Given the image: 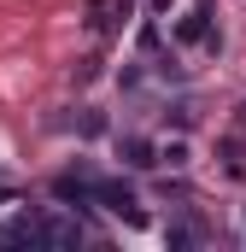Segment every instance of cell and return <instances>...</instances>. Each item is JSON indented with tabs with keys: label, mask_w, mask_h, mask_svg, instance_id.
<instances>
[{
	"label": "cell",
	"mask_w": 246,
	"mask_h": 252,
	"mask_svg": "<svg viewBox=\"0 0 246 252\" xmlns=\"http://www.w3.org/2000/svg\"><path fill=\"white\" fill-rule=\"evenodd\" d=\"M30 235H35V247H82L88 241L82 223H70V217H30Z\"/></svg>",
	"instance_id": "cell-1"
},
{
	"label": "cell",
	"mask_w": 246,
	"mask_h": 252,
	"mask_svg": "<svg viewBox=\"0 0 246 252\" xmlns=\"http://www.w3.org/2000/svg\"><path fill=\"white\" fill-rule=\"evenodd\" d=\"M94 205H106V211H118V217H141L135 188H129V182H112V176H100V182H94Z\"/></svg>",
	"instance_id": "cell-2"
},
{
	"label": "cell",
	"mask_w": 246,
	"mask_h": 252,
	"mask_svg": "<svg viewBox=\"0 0 246 252\" xmlns=\"http://www.w3.org/2000/svg\"><path fill=\"white\" fill-rule=\"evenodd\" d=\"M94 182H100L94 170H70V176L53 182V193H59L64 205H94Z\"/></svg>",
	"instance_id": "cell-3"
},
{
	"label": "cell",
	"mask_w": 246,
	"mask_h": 252,
	"mask_svg": "<svg viewBox=\"0 0 246 252\" xmlns=\"http://www.w3.org/2000/svg\"><path fill=\"white\" fill-rule=\"evenodd\" d=\"M176 41H187V47H193V41H211V47H217V30H211V12H205V6L187 12L182 24H176Z\"/></svg>",
	"instance_id": "cell-4"
},
{
	"label": "cell",
	"mask_w": 246,
	"mask_h": 252,
	"mask_svg": "<svg viewBox=\"0 0 246 252\" xmlns=\"http://www.w3.org/2000/svg\"><path fill=\"white\" fill-rule=\"evenodd\" d=\"M123 158H129L135 170H147V164H158V158H153V147H147L141 135H129V141H123Z\"/></svg>",
	"instance_id": "cell-5"
},
{
	"label": "cell",
	"mask_w": 246,
	"mask_h": 252,
	"mask_svg": "<svg viewBox=\"0 0 246 252\" xmlns=\"http://www.w3.org/2000/svg\"><path fill=\"white\" fill-rule=\"evenodd\" d=\"M170 247H199V223H170Z\"/></svg>",
	"instance_id": "cell-6"
},
{
	"label": "cell",
	"mask_w": 246,
	"mask_h": 252,
	"mask_svg": "<svg viewBox=\"0 0 246 252\" xmlns=\"http://www.w3.org/2000/svg\"><path fill=\"white\" fill-rule=\"evenodd\" d=\"M158 158H164V164H187V147H182V141H170V147H164Z\"/></svg>",
	"instance_id": "cell-7"
},
{
	"label": "cell",
	"mask_w": 246,
	"mask_h": 252,
	"mask_svg": "<svg viewBox=\"0 0 246 252\" xmlns=\"http://www.w3.org/2000/svg\"><path fill=\"white\" fill-rule=\"evenodd\" d=\"M147 6H153V12H164V6H170V0H147Z\"/></svg>",
	"instance_id": "cell-8"
}]
</instances>
